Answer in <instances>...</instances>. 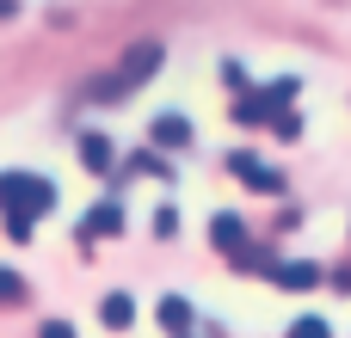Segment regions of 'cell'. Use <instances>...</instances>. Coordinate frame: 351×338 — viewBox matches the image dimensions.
<instances>
[{"mask_svg": "<svg viewBox=\"0 0 351 338\" xmlns=\"http://www.w3.org/2000/svg\"><path fill=\"white\" fill-rule=\"evenodd\" d=\"M56 203V185L37 172H0V209H6V234L31 240V222Z\"/></svg>", "mask_w": 351, "mask_h": 338, "instance_id": "6da1fadb", "label": "cell"}, {"mask_svg": "<svg viewBox=\"0 0 351 338\" xmlns=\"http://www.w3.org/2000/svg\"><path fill=\"white\" fill-rule=\"evenodd\" d=\"M154 68H160V43H136V49L123 55V74H117V80H111L105 92L117 99V92H130V86H136L142 74H154Z\"/></svg>", "mask_w": 351, "mask_h": 338, "instance_id": "7a4b0ae2", "label": "cell"}, {"mask_svg": "<svg viewBox=\"0 0 351 338\" xmlns=\"http://www.w3.org/2000/svg\"><path fill=\"white\" fill-rule=\"evenodd\" d=\"M117 228H123V209H117V203H99V209L80 222V234H93V240H99V234H117Z\"/></svg>", "mask_w": 351, "mask_h": 338, "instance_id": "3957f363", "label": "cell"}, {"mask_svg": "<svg viewBox=\"0 0 351 338\" xmlns=\"http://www.w3.org/2000/svg\"><path fill=\"white\" fill-rule=\"evenodd\" d=\"M99 314H105V326H111V333H123V326L136 320V302H130V296H105V302H99Z\"/></svg>", "mask_w": 351, "mask_h": 338, "instance_id": "277c9868", "label": "cell"}, {"mask_svg": "<svg viewBox=\"0 0 351 338\" xmlns=\"http://www.w3.org/2000/svg\"><path fill=\"white\" fill-rule=\"evenodd\" d=\"M278 283L284 289H315L321 283V265H278Z\"/></svg>", "mask_w": 351, "mask_h": 338, "instance_id": "5b68a950", "label": "cell"}, {"mask_svg": "<svg viewBox=\"0 0 351 338\" xmlns=\"http://www.w3.org/2000/svg\"><path fill=\"white\" fill-rule=\"evenodd\" d=\"M80 160H86L93 172H105V166H111V142H105V135H86V142H80Z\"/></svg>", "mask_w": 351, "mask_h": 338, "instance_id": "8992f818", "label": "cell"}, {"mask_svg": "<svg viewBox=\"0 0 351 338\" xmlns=\"http://www.w3.org/2000/svg\"><path fill=\"white\" fill-rule=\"evenodd\" d=\"M160 326H167V333H185V326H191V308H185L179 296H167V302H160Z\"/></svg>", "mask_w": 351, "mask_h": 338, "instance_id": "52a82bcc", "label": "cell"}, {"mask_svg": "<svg viewBox=\"0 0 351 338\" xmlns=\"http://www.w3.org/2000/svg\"><path fill=\"white\" fill-rule=\"evenodd\" d=\"M154 142H167V148H179V142H191V129H185V117H160V123H154Z\"/></svg>", "mask_w": 351, "mask_h": 338, "instance_id": "ba28073f", "label": "cell"}, {"mask_svg": "<svg viewBox=\"0 0 351 338\" xmlns=\"http://www.w3.org/2000/svg\"><path fill=\"white\" fill-rule=\"evenodd\" d=\"M216 246H241V222L234 216H216Z\"/></svg>", "mask_w": 351, "mask_h": 338, "instance_id": "9c48e42d", "label": "cell"}, {"mask_svg": "<svg viewBox=\"0 0 351 338\" xmlns=\"http://www.w3.org/2000/svg\"><path fill=\"white\" fill-rule=\"evenodd\" d=\"M0 302H25V277L19 271H0Z\"/></svg>", "mask_w": 351, "mask_h": 338, "instance_id": "30bf717a", "label": "cell"}, {"mask_svg": "<svg viewBox=\"0 0 351 338\" xmlns=\"http://www.w3.org/2000/svg\"><path fill=\"white\" fill-rule=\"evenodd\" d=\"M290 338H333V326H327V320H296Z\"/></svg>", "mask_w": 351, "mask_h": 338, "instance_id": "8fae6325", "label": "cell"}, {"mask_svg": "<svg viewBox=\"0 0 351 338\" xmlns=\"http://www.w3.org/2000/svg\"><path fill=\"white\" fill-rule=\"evenodd\" d=\"M43 338H74V326H68V320H49V326H43Z\"/></svg>", "mask_w": 351, "mask_h": 338, "instance_id": "7c38bea8", "label": "cell"}, {"mask_svg": "<svg viewBox=\"0 0 351 338\" xmlns=\"http://www.w3.org/2000/svg\"><path fill=\"white\" fill-rule=\"evenodd\" d=\"M12 12H19V0H0V18H12Z\"/></svg>", "mask_w": 351, "mask_h": 338, "instance_id": "4fadbf2b", "label": "cell"}]
</instances>
